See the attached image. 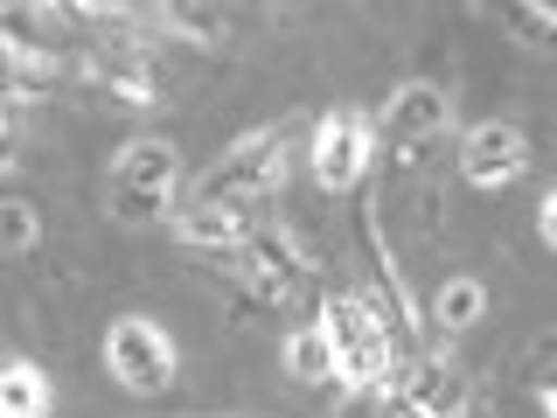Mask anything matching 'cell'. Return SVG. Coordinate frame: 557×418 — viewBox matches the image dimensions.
<instances>
[{"label":"cell","mask_w":557,"mask_h":418,"mask_svg":"<svg viewBox=\"0 0 557 418\" xmlns=\"http://www.w3.org/2000/svg\"><path fill=\"white\" fill-rule=\"evenodd\" d=\"M405 418H467V377L460 362H405L391 383Z\"/></svg>","instance_id":"7"},{"label":"cell","mask_w":557,"mask_h":418,"mask_svg":"<svg viewBox=\"0 0 557 418\" xmlns=\"http://www.w3.org/2000/svg\"><path fill=\"white\" fill-rule=\"evenodd\" d=\"M0 244H8V251H35V209L22 196L0 202Z\"/></svg>","instance_id":"14"},{"label":"cell","mask_w":557,"mask_h":418,"mask_svg":"<svg viewBox=\"0 0 557 418\" xmlns=\"http://www.w3.org/2000/svg\"><path fill=\"white\" fill-rule=\"evenodd\" d=\"M536 231H544V244H550V251H557V188H550V196H544V209H536Z\"/></svg>","instance_id":"15"},{"label":"cell","mask_w":557,"mask_h":418,"mask_svg":"<svg viewBox=\"0 0 557 418\" xmlns=\"http://www.w3.org/2000/svg\"><path fill=\"white\" fill-rule=\"evenodd\" d=\"M286 182V139L278 133H244L231 153L196 182V196L174 209V237L196 244V251H231L251 244V223L265 196Z\"/></svg>","instance_id":"1"},{"label":"cell","mask_w":557,"mask_h":418,"mask_svg":"<svg viewBox=\"0 0 557 418\" xmlns=\"http://www.w3.org/2000/svg\"><path fill=\"white\" fill-rule=\"evenodd\" d=\"M182 196V153L168 147V139H126V153L112 161V174H104V202H112L119 223H161L168 209Z\"/></svg>","instance_id":"2"},{"label":"cell","mask_w":557,"mask_h":418,"mask_svg":"<svg viewBox=\"0 0 557 418\" xmlns=\"http://www.w3.org/2000/svg\"><path fill=\"white\" fill-rule=\"evenodd\" d=\"M244 258H251V286L265 293V300H293V293H307V279H313L307 258L293 251L286 237H251Z\"/></svg>","instance_id":"9"},{"label":"cell","mask_w":557,"mask_h":418,"mask_svg":"<svg viewBox=\"0 0 557 418\" xmlns=\"http://www.w3.org/2000/svg\"><path fill=\"white\" fill-rule=\"evenodd\" d=\"M0 418H49V383L35 362H8L0 370Z\"/></svg>","instance_id":"11"},{"label":"cell","mask_w":557,"mask_h":418,"mask_svg":"<svg viewBox=\"0 0 557 418\" xmlns=\"http://www.w3.org/2000/svg\"><path fill=\"white\" fill-rule=\"evenodd\" d=\"M522 168H530V139L509 119H487V126L460 139V174L474 188H509V182H522Z\"/></svg>","instance_id":"5"},{"label":"cell","mask_w":557,"mask_h":418,"mask_svg":"<svg viewBox=\"0 0 557 418\" xmlns=\"http://www.w3.org/2000/svg\"><path fill=\"white\" fill-rule=\"evenodd\" d=\"M536 405H544V411H550V418H557V370H550V377H544V383H536Z\"/></svg>","instance_id":"16"},{"label":"cell","mask_w":557,"mask_h":418,"mask_svg":"<svg viewBox=\"0 0 557 418\" xmlns=\"http://www.w3.org/2000/svg\"><path fill=\"white\" fill-rule=\"evenodd\" d=\"M104 370L126 383L133 397L168 391V383H174V342H168V328L139 321V314L112 321V335H104Z\"/></svg>","instance_id":"4"},{"label":"cell","mask_w":557,"mask_h":418,"mask_svg":"<svg viewBox=\"0 0 557 418\" xmlns=\"http://www.w3.org/2000/svg\"><path fill=\"white\" fill-rule=\"evenodd\" d=\"M453 119V98L440 91V84H405V91L391 98V112H383V126H391V139L405 153H418L425 139H440Z\"/></svg>","instance_id":"8"},{"label":"cell","mask_w":557,"mask_h":418,"mask_svg":"<svg viewBox=\"0 0 557 418\" xmlns=\"http://www.w3.org/2000/svg\"><path fill=\"white\" fill-rule=\"evenodd\" d=\"M286 362H293V377H307V383H321V377H342V362H335V335H327V321H307V328H293V342H286Z\"/></svg>","instance_id":"10"},{"label":"cell","mask_w":557,"mask_h":418,"mask_svg":"<svg viewBox=\"0 0 557 418\" xmlns=\"http://www.w3.org/2000/svg\"><path fill=\"white\" fill-rule=\"evenodd\" d=\"M327 335H335V362H342V383H356V391H391L397 383V328L383 321V307L370 300V293H348V300H335L321 314Z\"/></svg>","instance_id":"3"},{"label":"cell","mask_w":557,"mask_h":418,"mask_svg":"<svg viewBox=\"0 0 557 418\" xmlns=\"http://www.w3.org/2000/svg\"><path fill=\"white\" fill-rule=\"evenodd\" d=\"M91 70H98L104 84H112L119 98H133V104H153V98H161V84H153V70L139 63V57H126V49H112V57H98Z\"/></svg>","instance_id":"13"},{"label":"cell","mask_w":557,"mask_h":418,"mask_svg":"<svg viewBox=\"0 0 557 418\" xmlns=\"http://www.w3.org/2000/svg\"><path fill=\"white\" fill-rule=\"evenodd\" d=\"M481 307H487V286H481V279H446V286L432 293V321H440L446 335L474 328V321H481Z\"/></svg>","instance_id":"12"},{"label":"cell","mask_w":557,"mask_h":418,"mask_svg":"<svg viewBox=\"0 0 557 418\" xmlns=\"http://www.w3.org/2000/svg\"><path fill=\"white\" fill-rule=\"evenodd\" d=\"M362 168H370V119L342 104L313 126V174H321V188H356Z\"/></svg>","instance_id":"6"}]
</instances>
